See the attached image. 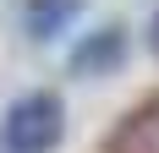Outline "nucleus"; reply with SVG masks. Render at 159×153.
I'll return each instance as SVG.
<instances>
[{"label":"nucleus","mask_w":159,"mask_h":153,"mask_svg":"<svg viewBox=\"0 0 159 153\" xmlns=\"http://www.w3.org/2000/svg\"><path fill=\"white\" fill-rule=\"evenodd\" d=\"M66 137V104L61 93H28L6 109L0 120V148L6 153H49Z\"/></svg>","instance_id":"1"},{"label":"nucleus","mask_w":159,"mask_h":153,"mask_svg":"<svg viewBox=\"0 0 159 153\" xmlns=\"http://www.w3.org/2000/svg\"><path fill=\"white\" fill-rule=\"evenodd\" d=\"M115 55H121V28H104L99 38H88V44L71 49V66L93 76V71H104V66H115Z\"/></svg>","instance_id":"2"},{"label":"nucleus","mask_w":159,"mask_h":153,"mask_svg":"<svg viewBox=\"0 0 159 153\" xmlns=\"http://www.w3.org/2000/svg\"><path fill=\"white\" fill-rule=\"evenodd\" d=\"M82 0H28V28L39 33V38H49V33H61L71 16H77Z\"/></svg>","instance_id":"3"},{"label":"nucleus","mask_w":159,"mask_h":153,"mask_svg":"<svg viewBox=\"0 0 159 153\" xmlns=\"http://www.w3.org/2000/svg\"><path fill=\"white\" fill-rule=\"evenodd\" d=\"M154 49H159V16H154Z\"/></svg>","instance_id":"4"}]
</instances>
